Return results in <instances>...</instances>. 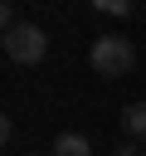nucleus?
<instances>
[{"mask_svg": "<svg viewBox=\"0 0 146 156\" xmlns=\"http://www.w3.org/2000/svg\"><path fill=\"white\" fill-rule=\"evenodd\" d=\"M88 63H92V73H102V78H127V73L136 68V44H131L127 34H102V39H92Z\"/></svg>", "mask_w": 146, "mask_h": 156, "instance_id": "f257e3e1", "label": "nucleus"}, {"mask_svg": "<svg viewBox=\"0 0 146 156\" xmlns=\"http://www.w3.org/2000/svg\"><path fill=\"white\" fill-rule=\"evenodd\" d=\"M5 58L10 63H19V68H29V63H39L44 54H49V34L39 29V24H29V20H19L15 29H5Z\"/></svg>", "mask_w": 146, "mask_h": 156, "instance_id": "f03ea898", "label": "nucleus"}, {"mask_svg": "<svg viewBox=\"0 0 146 156\" xmlns=\"http://www.w3.org/2000/svg\"><path fill=\"white\" fill-rule=\"evenodd\" d=\"M49 156H92V141H88L83 132H58Z\"/></svg>", "mask_w": 146, "mask_h": 156, "instance_id": "7ed1b4c3", "label": "nucleus"}, {"mask_svg": "<svg viewBox=\"0 0 146 156\" xmlns=\"http://www.w3.org/2000/svg\"><path fill=\"white\" fill-rule=\"evenodd\" d=\"M122 132H127V141H146V102L122 107Z\"/></svg>", "mask_w": 146, "mask_h": 156, "instance_id": "20e7f679", "label": "nucleus"}, {"mask_svg": "<svg viewBox=\"0 0 146 156\" xmlns=\"http://www.w3.org/2000/svg\"><path fill=\"white\" fill-rule=\"evenodd\" d=\"M102 15H131V0H92Z\"/></svg>", "mask_w": 146, "mask_h": 156, "instance_id": "39448f33", "label": "nucleus"}, {"mask_svg": "<svg viewBox=\"0 0 146 156\" xmlns=\"http://www.w3.org/2000/svg\"><path fill=\"white\" fill-rule=\"evenodd\" d=\"M107 156H146V151H141V146H136V141H122V146H112V151H107Z\"/></svg>", "mask_w": 146, "mask_h": 156, "instance_id": "423d86ee", "label": "nucleus"}, {"mask_svg": "<svg viewBox=\"0 0 146 156\" xmlns=\"http://www.w3.org/2000/svg\"><path fill=\"white\" fill-rule=\"evenodd\" d=\"M0 24H5V29H15V24H19V20H15V5H10V0L0 5Z\"/></svg>", "mask_w": 146, "mask_h": 156, "instance_id": "0eeeda50", "label": "nucleus"}, {"mask_svg": "<svg viewBox=\"0 0 146 156\" xmlns=\"http://www.w3.org/2000/svg\"><path fill=\"white\" fill-rule=\"evenodd\" d=\"M24 156H39V151H24Z\"/></svg>", "mask_w": 146, "mask_h": 156, "instance_id": "6e6552de", "label": "nucleus"}]
</instances>
